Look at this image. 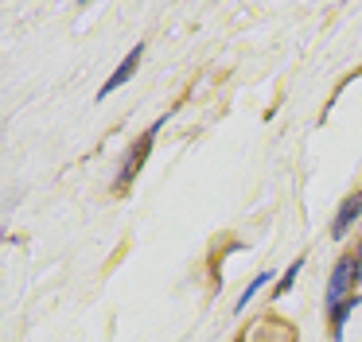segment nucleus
Returning <instances> with one entry per match:
<instances>
[{
	"label": "nucleus",
	"mask_w": 362,
	"mask_h": 342,
	"mask_svg": "<svg viewBox=\"0 0 362 342\" xmlns=\"http://www.w3.org/2000/svg\"><path fill=\"white\" fill-rule=\"evenodd\" d=\"M354 280H358V261H351V256H343V261L335 264V272H331V288H327V303L331 307H343L346 292L354 288Z\"/></svg>",
	"instance_id": "obj_1"
},
{
	"label": "nucleus",
	"mask_w": 362,
	"mask_h": 342,
	"mask_svg": "<svg viewBox=\"0 0 362 342\" xmlns=\"http://www.w3.org/2000/svg\"><path fill=\"white\" fill-rule=\"evenodd\" d=\"M136 62H141V47H133V51H129V54H125V62H121V66H117V70H113V78H110V82H105V86H102V98H105V93H113V90H117V86H121V82H129V78H133V70H136Z\"/></svg>",
	"instance_id": "obj_2"
},
{
	"label": "nucleus",
	"mask_w": 362,
	"mask_h": 342,
	"mask_svg": "<svg viewBox=\"0 0 362 342\" xmlns=\"http://www.w3.org/2000/svg\"><path fill=\"white\" fill-rule=\"evenodd\" d=\"M156 129H160V124H156ZM156 129H148V132H144V140L136 144V155H129V163L121 167V183H129V175H136V167L144 163V152H148V148H152V140H156Z\"/></svg>",
	"instance_id": "obj_3"
},
{
	"label": "nucleus",
	"mask_w": 362,
	"mask_h": 342,
	"mask_svg": "<svg viewBox=\"0 0 362 342\" xmlns=\"http://www.w3.org/2000/svg\"><path fill=\"white\" fill-rule=\"evenodd\" d=\"M358 210H362V194H354V199L346 202L343 210H339V218H335V225H331V233H335V237H343V233H346V225H351L354 218H358Z\"/></svg>",
	"instance_id": "obj_4"
},
{
	"label": "nucleus",
	"mask_w": 362,
	"mask_h": 342,
	"mask_svg": "<svg viewBox=\"0 0 362 342\" xmlns=\"http://www.w3.org/2000/svg\"><path fill=\"white\" fill-rule=\"evenodd\" d=\"M269 276H273V272H261V276H257V280H253V284H250V288H245V292H242V300H238V307H245V303H250L253 295H257L261 288L269 284Z\"/></svg>",
	"instance_id": "obj_5"
},
{
	"label": "nucleus",
	"mask_w": 362,
	"mask_h": 342,
	"mask_svg": "<svg viewBox=\"0 0 362 342\" xmlns=\"http://www.w3.org/2000/svg\"><path fill=\"white\" fill-rule=\"evenodd\" d=\"M296 272H300V261L292 264V269H288V276H284L281 284H276V292H288V288H292V280H296Z\"/></svg>",
	"instance_id": "obj_6"
}]
</instances>
